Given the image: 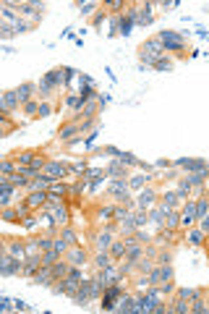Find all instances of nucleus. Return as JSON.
I'll return each instance as SVG.
<instances>
[{
	"label": "nucleus",
	"instance_id": "38",
	"mask_svg": "<svg viewBox=\"0 0 209 314\" xmlns=\"http://www.w3.org/2000/svg\"><path fill=\"white\" fill-rule=\"evenodd\" d=\"M52 110H55V105L50 100H39V110H37V118H50Z\"/></svg>",
	"mask_w": 209,
	"mask_h": 314
},
{
	"label": "nucleus",
	"instance_id": "11",
	"mask_svg": "<svg viewBox=\"0 0 209 314\" xmlns=\"http://www.w3.org/2000/svg\"><path fill=\"white\" fill-rule=\"evenodd\" d=\"M152 8H154V3H136V24L139 26H149L152 21H154V13H152Z\"/></svg>",
	"mask_w": 209,
	"mask_h": 314
},
{
	"label": "nucleus",
	"instance_id": "47",
	"mask_svg": "<svg viewBox=\"0 0 209 314\" xmlns=\"http://www.w3.org/2000/svg\"><path fill=\"white\" fill-rule=\"evenodd\" d=\"M154 165H157V168H170V165H173V163H167V160H157Z\"/></svg>",
	"mask_w": 209,
	"mask_h": 314
},
{
	"label": "nucleus",
	"instance_id": "35",
	"mask_svg": "<svg viewBox=\"0 0 209 314\" xmlns=\"http://www.w3.org/2000/svg\"><path fill=\"white\" fill-rule=\"evenodd\" d=\"M55 259H58V254L52 252V249H47V252H39V267H52V265H55Z\"/></svg>",
	"mask_w": 209,
	"mask_h": 314
},
{
	"label": "nucleus",
	"instance_id": "12",
	"mask_svg": "<svg viewBox=\"0 0 209 314\" xmlns=\"http://www.w3.org/2000/svg\"><path fill=\"white\" fill-rule=\"evenodd\" d=\"M26 207L32 209V212H37V209H42L47 204V191H29L26 194V199H21Z\"/></svg>",
	"mask_w": 209,
	"mask_h": 314
},
{
	"label": "nucleus",
	"instance_id": "23",
	"mask_svg": "<svg viewBox=\"0 0 209 314\" xmlns=\"http://www.w3.org/2000/svg\"><path fill=\"white\" fill-rule=\"evenodd\" d=\"M144 249H147V244H136V241H131V244H126V259H139V257H144Z\"/></svg>",
	"mask_w": 209,
	"mask_h": 314
},
{
	"label": "nucleus",
	"instance_id": "39",
	"mask_svg": "<svg viewBox=\"0 0 209 314\" xmlns=\"http://www.w3.org/2000/svg\"><path fill=\"white\" fill-rule=\"evenodd\" d=\"M21 110H24V115H29V118H37V110H39V100L34 97V100H29L26 105H21Z\"/></svg>",
	"mask_w": 209,
	"mask_h": 314
},
{
	"label": "nucleus",
	"instance_id": "3",
	"mask_svg": "<svg viewBox=\"0 0 209 314\" xmlns=\"http://www.w3.org/2000/svg\"><path fill=\"white\" fill-rule=\"evenodd\" d=\"M45 11H47V6L45 3H37V0H34V3H29V0H21V3H19V16L26 19V24H29L32 29L42 21Z\"/></svg>",
	"mask_w": 209,
	"mask_h": 314
},
{
	"label": "nucleus",
	"instance_id": "29",
	"mask_svg": "<svg viewBox=\"0 0 209 314\" xmlns=\"http://www.w3.org/2000/svg\"><path fill=\"white\" fill-rule=\"evenodd\" d=\"M0 220H6V222H21V215H19L16 204H13V207H3V209H0Z\"/></svg>",
	"mask_w": 209,
	"mask_h": 314
},
{
	"label": "nucleus",
	"instance_id": "37",
	"mask_svg": "<svg viewBox=\"0 0 209 314\" xmlns=\"http://www.w3.org/2000/svg\"><path fill=\"white\" fill-rule=\"evenodd\" d=\"M134 225L136 228L149 225V212H147V209H134Z\"/></svg>",
	"mask_w": 209,
	"mask_h": 314
},
{
	"label": "nucleus",
	"instance_id": "31",
	"mask_svg": "<svg viewBox=\"0 0 209 314\" xmlns=\"http://www.w3.org/2000/svg\"><path fill=\"white\" fill-rule=\"evenodd\" d=\"M68 246H71V244H68V241H65V239H60V236H58V233H55V236H52V252H55L58 257H63L65 252H68Z\"/></svg>",
	"mask_w": 209,
	"mask_h": 314
},
{
	"label": "nucleus",
	"instance_id": "20",
	"mask_svg": "<svg viewBox=\"0 0 209 314\" xmlns=\"http://www.w3.org/2000/svg\"><path fill=\"white\" fill-rule=\"evenodd\" d=\"M6 252L11 257H16L19 262H24L26 259V244L24 241H6Z\"/></svg>",
	"mask_w": 209,
	"mask_h": 314
},
{
	"label": "nucleus",
	"instance_id": "44",
	"mask_svg": "<svg viewBox=\"0 0 209 314\" xmlns=\"http://www.w3.org/2000/svg\"><path fill=\"white\" fill-rule=\"evenodd\" d=\"M13 309H16V311H32V306L26 304V301H21V298L13 301Z\"/></svg>",
	"mask_w": 209,
	"mask_h": 314
},
{
	"label": "nucleus",
	"instance_id": "41",
	"mask_svg": "<svg viewBox=\"0 0 209 314\" xmlns=\"http://www.w3.org/2000/svg\"><path fill=\"white\" fill-rule=\"evenodd\" d=\"M0 173H3V176L16 173V163H13V160H0Z\"/></svg>",
	"mask_w": 209,
	"mask_h": 314
},
{
	"label": "nucleus",
	"instance_id": "25",
	"mask_svg": "<svg viewBox=\"0 0 209 314\" xmlns=\"http://www.w3.org/2000/svg\"><path fill=\"white\" fill-rule=\"evenodd\" d=\"M178 298H183V301H188V304H191V301H196V298H199V296H204V291H199V288H178V291H173Z\"/></svg>",
	"mask_w": 209,
	"mask_h": 314
},
{
	"label": "nucleus",
	"instance_id": "16",
	"mask_svg": "<svg viewBox=\"0 0 209 314\" xmlns=\"http://www.w3.org/2000/svg\"><path fill=\"white\" fill-rule=\"evenodd\" d=\"M32 280H34V285H52L55 283V278H52V267H39L34 275H32Z\"/></svg>",
	"mask_w": 209,
	"mask_h": 314
},
{
	"label": "nucleus",
	"instance_id": "15",
	"mask_svg": "<svg viewBox=\"0 0 209 314\" xmlns=\"http://www.w3.org/2000/svg\"><path fill=\"white\" fill-rule=\"evenodd\" d=\"M37 270H39V254H29L21 262V278H32Z\"/></svg>",
	"mask_w": 209,
	"mask_h": 314
},
{
	"label": "nucleus",
	"instance_id": "18",
	"mask_svg": "<svg viewBox=\"0 0 209 314\" xmlns=\"http://www.w3.org/2000/svg\"><path fill=\"white\" fill-rule=\"evenodd\" d=\"M157 207H160L162 212H167V209H178V207H180V202H178L175 191H165V194L160 196V202H157Z\"/></svg>",
	"mask_w": 209,
	"mask_h": 314
},
{
	"label": "nucleus",
	"instance_id": "43",
	"mask_svg": "<svg viewBox=\"0 0 209 314\" xmlns=\"http://www.w3.org/2000/svg\"><path fill=\"white\" fill-rule=\"evenodd\" d=\"M37 222H39V217L32 212L29 217H24V228H29V230H32V228H37Z\"/></svg>",
	"mask_w": 209,
	"mask_h": 314
},
{
	"label": "nucleus",
	"instance_id": "48",
	"mask_svg": "<svg viewBox=\"0 0 209 314\" xmlns=\"http://www.w3.org/2000/svg\"><path fill=\"white\" fill-rule=\"evenodd\" d=\"M6 254V239H0V257Z\"/></svg>",
	"mask_w": 209,
	"mask_h": 314
},
{
	"label": "nucleus",
	"instance_id": "9",
	"mask_svg": "<svg viewBox=\"0 0 209 314\" xmlns=\"http://www.w3.org/2000/svg\"><path fill=\"white\" fill-rule=\"evenodd\" d=\"M154 204H157V189L154 186H144L141 194L136 196V202H134V209H147L149 212Z\"/></svg>",
	"mask_w": 209,
	"mask_h": 314
},
{
	"label": "nucleus",
	"instance_id": "49",
	"mask_svg": "<svg viewBox=\"0 0 209 314\" xmlns=\"http://www.w3.org/2000/svg\"><path fill=\"white\" fill-rule=\"evenodd\" d=\"M0 160H3V157H0Z\"/></svg>",
	"mask_w": 209,
	"mask_h": 314
},
{
	"label": "nucleus",
	"instance_id": "10",
	"mask_svg": "<svg viewBox=\"0 0 209 314\" xmlns=\"http://www.w3.org/2000/svg\"><path fill=\"white\" fill-rule=\"evenodd\" d=\"M0 275H3V278H13V275H21V262L6 252L3 257H0Z\"/></svg>",
	"mask_w": 209,
	"mask_h": 314
},
{
	"label": "nucleus",
	"instance_id": "30",
	"mask_svg": "<svg viewBox=\"0 0 209 314\" xmlns=\"http://www.w3.org/2000/svg\"><path fill=\"white\" fill-rule=\"evenodd\" d=\"M149 181H152V178H149L147 173H136V176L128 178V189H144Z\"/></svg>",
	"mask_w": 209,
	"mask_h": 314
},
{
	"label": "nucleus",
	"instance_id": "17",
	"mask_svg": "<svg viewBox=\"0 0 209 314\" xmlns=\"http://www.w3.org/2000/svg\"><path fill=\"white\" fill-rule=\"evenodd\" d=\"M13 92H16V100H19V105H26L29 100H34L37 84H21V87H16Z\"/></svg>",
	"mask_w": 209,
	"mask_h": 314
},
{
	"label": "nucleus",
	"instance_id": "27",
	"mask_svg": "<svg viewBox=\"0 0 209 314\" xmlns=\"http://www.w3.org/2000/svg\"><path fill=\"white\" fill-rule=\"evenodd\" d=\"M113 212H115V207H113V204H102V207H97V212H94V220H97V222H102V225H104V222H108V220L113 217Z\"/></svg>",
	"mask_w": 209,
	"mask_h": 314
},
{
	"label": "nucleus",
	"instance_id": "45",
	"mask_svg": "<svg viewBox=\"0 0 209 314\" xmlns=\"http://www.w3.org/2000/svg\"><path fill=\"white\" fill-rule=\"evenodd\" d=\"M102 21H104V11H99L97 16H91V24H94V26H99Z\"/></svg>",
	"mask_w": 209,
	"mask_h": 314
},
{
	"label": "nucleus",
	"instance_id": "21",
	"mask_svg": "<svg viewBox=\"0 0 209 314\" xmlns=\"http://www.w3.org/2000/svg\"><path fill=\"white\" fill-rule=\"evenodd\" d=\"M104 176H108L110 181H115V178H126V165H121L118 160H113V163L104 165Z\"/></svg>",
	"mask_w": 209,
	"mask_h": 314
},
{
	"label": "nucleus",
	"instance_id": "42",
	"mask_svg": "<svg viewBox=\"0 0 209 314\" xmlns=\"http://www.w3.org/2000/svg\"><path fill=\"white\" fill-rule=\"evenodd\" d=\"M191 311H196V314H204V311H206V301H204V296H199L196 301H191Z\"/></svg>",
	"mask_w": 209,
	"mask_h": 314
},
{
	"label": "nucleus",
	"instance_id": "14",
	"mask_svg": "<svg viewBox=\"0 0 209 314\" xmlns=\"http://www.w3.org/2000/svg\"><path fill=\"white\" fill-rule=\"evenodd\" d=\"M173 165L188 170V173H193V170H206V160H193V157H178Z\"/></svg>",
	"mask_w": 209,
	"mask_h": 314
},
{
	"label": "nucleus",
	"instance_id": "46",
	"mask_svg": "<svg viewBox=\"0 0 209 314\" xmlns=\"http://www.w3.org/2000/svg\"><path fill=\"white\" fill-rule=\"evenodd\" d=\"M8 304H11L8 298H0V311H6V309H8Z\"/></svg>",
	"mask_w": 209,
	"mask_h": 314
},
{
	"label": "nucleus",
	"instance_id": "32",
	"mask_svg": "<svg viewBox=\"0 0 209 314\" xmlns=\"http://www.w3.org/2000/svg\"><path fill=\"white\" fill-rule=\"evenodd\" d=\"M152 68H157V71H173V68H175V60L167 58V55H162V58H157V60L152 63Z\"/></svg>",
	"mask_w": 209,
	"mask_h": 314
},
{
	"label": "nucleus",
	"instance_id": "4",
	"mask_svg": "<svg viewBox=\"0 0 209 314\" xmlns=\"http://www.w3.org/2000/svg\"><path fill=\"white\" fill-rule=\"evenodd\" d=\"M42 176L52 181H68L71 178V163L68 160H47L42 168Z\"/></svg>",
	"mask_w": 209,
	"mask_h": 314
},
{
	"label": "nucleus",
	"instance_id": "6",
	"mask_svg": "<svg viewBox=\"0 0 209 314\" xmlns=\"http://www.w3.org/2000/svg\"><path fill=\"white\" fill-rule=\"evenodd\" d=\"M123 280H126V278H123ZM123 280L108 285V288H104V291L99 293V306H102V311H115L118 298H121V293L126 291V288H123Z\"/></svg>",
	"mask_w": 209,
	"mask_h": 314
},
{
	"label": "nucleus",
	"instance_id": "24",
	"mask_svg": "<svg viewBox=\"0 0 209 314\" xmlns=\"http://www.w3.org/2000/svg\"><path fill=\"white\" fill-rule=\"evenodd\" d=\"M37 157H39V152H34V149H24V152H19V154H13V163H16V165H32Z\"/></svg>",
	"mask_w": 209,
	"mask_h": 314
},
{
	"label": "nucleus",
	"instance_id": "5",
	"mask_svg": "<svg viewBox=\"0 0 209 314\" xmlns=\"http://www.w3.org/2000/svg\"><path fill=\"white\" fill-rule=\"evenodd\" d=\"M162 55H165V50H162V45H160V39H157V37L147 39V42L139 47V60H141V65H144V63L152 65L157 58H162Z\"/></svg>",
	"mask_w": 209,
	"mask_h": 314
},
{
	"label": "nucleus",
	"instance_id": "1",
	"mask_svg": "<svg viewBox=\"0 0 209 314\" xmlns=\"http://www.w3.org/2000/svg\"><path fill=\"white\" fill-rule=\"evenodd\" d=\"M157 39H160V45H162V50H165V55L167 52H180L188 47V39L183 37L180 32H170V29H165V32H160L157 34Z\"/></svg>",
	"mask_w": 209,
	"mask_h": 314
},
{
	"label": "nucleus",
	"instance_id": "8",
	"mask_svg": "<svg viewBox=\"0 0 209 314\" xmlns=\"http://www.w3.org/2000/svg\"><path fill=\"white\" fill-rule=\"evenodd\" d=\"M108 194L113 196V199H115L118 204H123L126 199H131L128 181H126V178H115V181H110V183H108Z\"/></svg>",
	"mask_w": 209,
	"mask_h": 314
},
{
	"label": "nucleus",
	"instance_id": "34",
	"mask_svg": "<svg viewBox=\"0 0 209 314\" xmlns=\"http://www.w3.org/2000/svg\"><path fill=\"white\" fill-rule=\"evenodd\" d=\"M118 163H121V165H126V168H139V157H134V154H131V152H123L121 149V154H118Z\"/></svg>",
	"mask_w": 209,
	"mask_h": 314
},
{
	"label": "nucleus",
	"instance_id": "40",
	"mask_svg": "<svg viewBox=\"0 0 209 314\" xmlns=\"http://www.w3.org/2000/svg\"><path fill=\"white\" fill-rule=\"evenodd\" d=\"M102 8H104V11H113L115 16H118V13L126 8V0H108V3H102Z\"/></svg>",
	"mask_w": 209,
	"mask_h": 314
},
{
	"label": "nucleus",
	"instance_id": "19",
	"mask_svg": "<svg viewBox=\"0 0 209 314\" xmlns=\"http://www.w3.org/2000/svg\"><path fill=\"white\" fill-rule=\"evenodd\" d=\"M204 239H206V233H204L199 225H191V228L186 230V241H188L191 246H196V249L204 246Z\"/></svg>",
	"mask_w": 209,
	"mask_h": 314
},
{
	"label": "nucleus",
	"instance_id": "33",
	"mask_svg": "<svg viewBox=\"0 0 209 314\" xmlns=\"http://www.w3.org/2000/svg\"><path fill=\"white\" fill-rule=\"evenodd\" d=\"M76 8L81 11L84 16H91V11H94V8H102V3H97V0H86V3H84V0H76Z\"/></svg>",
	"mask_w": 209,
	"mask_h": 314
},
{
	"label": "nucleus",
	"instance_id": "26",
	"mask_svg": "<svg viewBox=\"0 0 209 314\" xmlns=\"http://www.w3.org/2000/svg\"><path fill=\"white\" fill-rule=\"evenodd\" d=\"M108 254L118 262V259H123V254H126V241L123 239H113V244H110V249H108Z\"/></svg>",
	"mask_w": 209,
	"mask_h": 314
},
{
	"label": "nucleus",
	"instance_id": "13",
	"mask_svg": "<svg viewBox=\"0 0 209 314\" xmlns=\"http://www.w3.org/2000/svg\"><path fill=\"white\" fill-rule=\"evenodd\" d=\"M21 108V105H19V100H16V92H0V110H3L6 115L8 113H16Z\"/></svg>",
	"mask_w": 209,
	"mask_h": 314
},
{
	"label": "nucleus",
	"instance_id": "28",
	"mask_svg": "<svg viewBox=\"0 0 209 314\" xmlns=\"http://www.w3.org/2000/svg\"><path fill=\"white\" fill-rule=\"evenodd\" d=\"M91 262H94V267L97 270H104V267H110V265H115V259L108 254V252H97L94 254V259H91Z\"/></svg>",
	"mask_w": 209,
	"mask_h": 314
},
{
	"label": "nucleus",
	"instance_id": "7",
	"mask_svg": "<svg viewBox=\"0 0 209 314\" xmlns=\"http://www.w3.org/2000/svg\"><path fill=\"white\" fill-rule=\"evenodd\" d=\"M63 257L68 259V265H71V267H86V265H89V252L84 249V244H73V246H68V252H65Z\"/></svg>",
	"mask_w": 209,
	"mask_h": 314
},
{
	"label": "nucleus",
	"instance_id": "36",
	"mask_svg": "<svg viewBox=\"0 0 209 314\" xmlns=\"http://www.w3.org/2000/svg\"><path fill=\"white\" fill-rule=\"evenodd\" d=\"M47 191L50 194H58V196H68V181H52Z\"/></svg>",
	"mask_w": 209,
	"mask_h": 314
},
{
	"label": "nucleus",
	"instance_id": "22",
	"mask_svg": "<svg viewBox=\"0 0 209 314\" xmlns=\"http://www.w3.org/2000/svg\"><path fill=\"white\" fill-rule=\"evenodd\" d=\"M68 270H71L68 259H65V257H58L55 265H52V278H55V280H63L65 275H68Z\"/></svg>",
	"mask_w": 209,
	"mask_h": 314
},
{
	"label": "nucleus",
	"instance_id": "2",
	"mask_svg": "<svg viewBox=\"0 0 209 314\" xmlns=\"http://www.w3.org/2000/svg\"><path fill=\"white\" fill-rule=\"evenodd\" d=\"M94 298H99V291H97V285H94V280H91V278H84L81 283H78L76 293L71 296V301H73L76 306H89Z\"/></svg>",
	"mask_w": 209,
	"mask_h": 314
}]
</instances>
